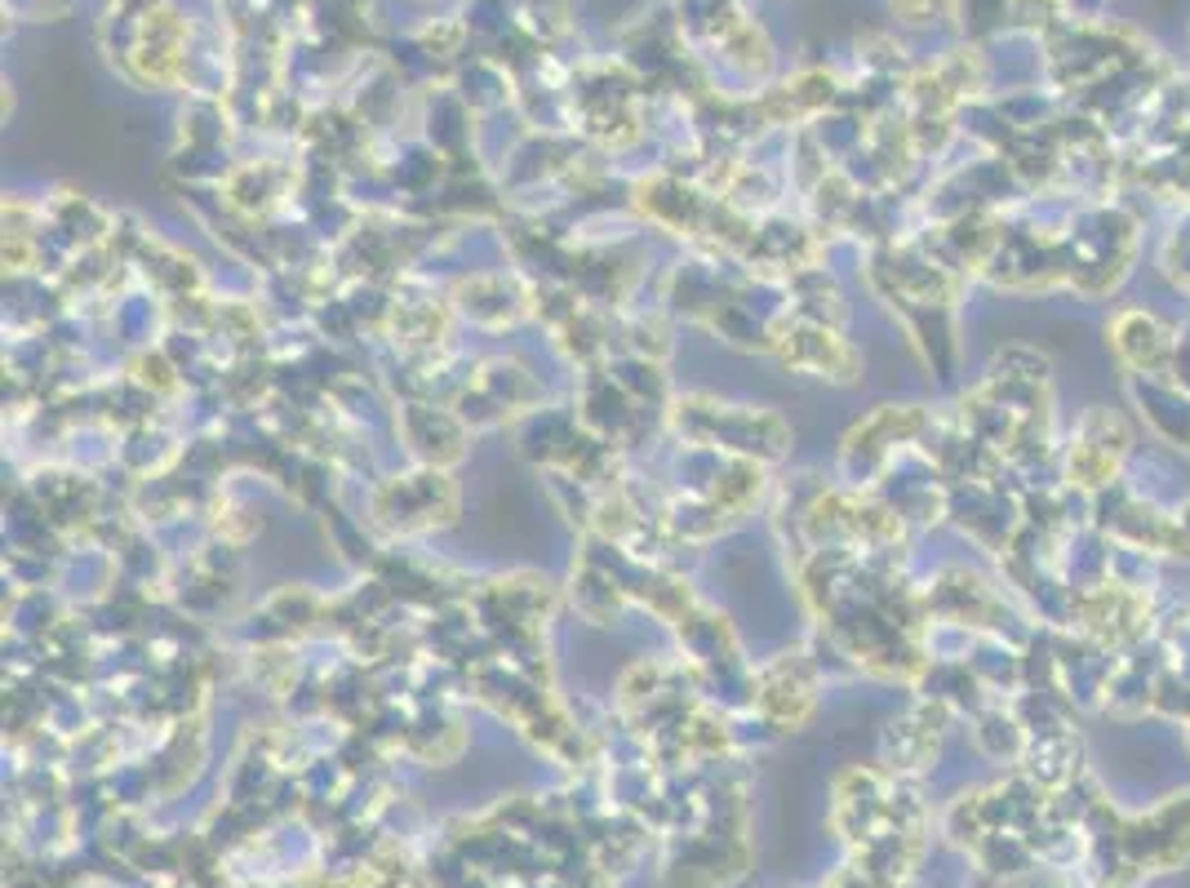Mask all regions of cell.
<instances>
[{
  "mask_svg": "<svg viewBox=\"0 0 1190 888\" xmlns=\"http://www.w3.org/2000/svg\"><path fill=\"white\" fill-rule=\"evenodd\" d=\"M1119 435H1123V431H1119L1115 417L1092 413V417L1083 422V435H1079V448H1075V457H1070V471H1079V466H1088V457H1097V462H1092V484H1101L1106 471H1115V462H1119V453H1123V448H1101V444H1110V440H1119Z\"/></svg>",
  "mask_w": 1190,
  "mask_h": 888,
  "instance_id": "1",
  "label": "cell"
}]
</instances>
